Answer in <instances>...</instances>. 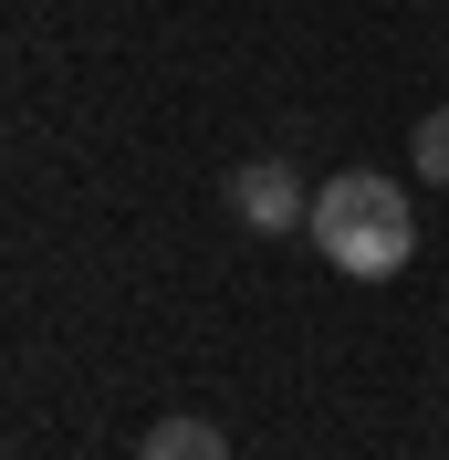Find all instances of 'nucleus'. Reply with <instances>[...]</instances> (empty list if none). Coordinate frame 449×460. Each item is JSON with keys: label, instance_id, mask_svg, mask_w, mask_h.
<instances>
[{"label": "nucleus", "instance_id": "7ed1b4c3", "mask_svg": "<svg viewBox=\"0 0 449 460\" xmlns=\"http://www.w3.org/2000/svg\"><path fill=\"white\" fill-rule=\"evenodd\" d=\"M136 460H230V439L209 429V419H157V429L136 439Z\"/></svg>", "mask_w": 449, "mask_h": 460}, {"label": "nucleus", "instance_id": "20e7f679", "mask_svg": "<svg viewBox=\"0 0 449 460\" xmlns=\"http://www.w3.org/2000/svg\"><path fill=\"white\" fill-rule=\"evenodd\" d=\"M408 168L428 178V189H449V105L418 115V137H408Z\"/></svg>", "mask_w": 449, "mask_h": 460}, {"label": "nucleus", "instance_id": "f03ea898", "mask_svg": "<svg viewBox=\"0 0 449 460\" xmlns=\"http://www.w3.org/2000/svg\"><path fill=\"white\" fill-rule=\"evenodd\" d=\"M230 220L241 230H304L313 220V189L282 168V157H241V168H230Z\"/></svg>", "mask_w": 449, "mask_h": 460}, {"label": "nucleus", "instance_id": "f257e3e1", "mask_svg": "<svg viewBox=\"0 0 449 460\" xmlns=\"http://www.w3.org/2000/svg\"><path fill=\"white\" fill-rule=\"evenodd\" d=\"M313 252L335 261L345 283H397L408 261H418V209H408V189L376 168H345L313 189Z\"/></svg>", "mask_w": 449, "mask_h": 460}]
</instances>
